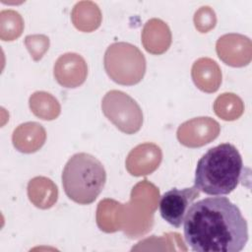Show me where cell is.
I'll list each match as a JSON object with an SVG mask.
<instances>
[{"label": "cell", "mask_w": 252, "mask_h": 252, "mask_svg": "<svg viewBox=\"0 0 252 252\" xmlns=\"http://www.w3.org/2000/svg\"><path fill=\"white\" fill-rule=\"evenodd\" d=\"M186 243L195 252H239L248 241V226L239 208L226 197L192 203L183 221Z\"/></svg>", "instance_id": "6da1fadb"}, {"label": "cell", "mask_w": 252, "mask_h": 252, "mask_svg": "<svg viewBox=\"0 0 252 252\" xmlns=\"http://www.w3.org/2000/svg\"><path fill=\"white\" fill-rule=\"evenodd\" d=\"M243 174V161L238 150L229 143L211 148L198 160L194 185L207 195L231 193Z\"/></svg>", "instance_id": "7a4b0ae2"}, {"label": "cell", "mask_w": 252, "mask_h": 252, "mask_svg": "<svg viewBox=\"0 0 252 252\" xmlns=\"http://www.w3.org/2000/svg\"><path fill=\"white\" fill-rule=\"evenodd\" d=\"M106 181L102 163L94 156L78 153L72 156L62 172V185L69 199L89 205L101 193Z\"/></svg>", "instance_id": "3957f363"}, {"label": "cell", "mask_w": 252, "mask_h": 252, "mask_svg": "<svg viewBox=\"0 0 252 252\" xmlns=\"http://www.w3.org/2000/svg\"><path fill=\"white\" fill-rule=\"evenodd\" d=\"M104 69L115 83L133 86L145 75L146 59L137 46L128 42H115L105 51Z\"/></svg>", "instance_id": "277c9868"}, {"label": "cell", "mask_w": 252, "mask_h": 252, "mask_svg": "<svg viewBox=\"0 0 252 252\" xmlns=\"http://www.w3.org/2000/svg\"><path fill=\"white\" fill-rule=\"evenodd\" d=\"M101 109L106 118L125 134H134L142 127L141 107L134 98L121 91L107 92L102 98Z\"/></svg>", "instance_id": "5b68a950"}, {"label": "cell", "mask_w": 252, "mask_h": 252, "mask_svg": "<svg viewBox=\"0 0 252 252\" xmlns=\"http://www.w3.org/2000/svg\"><path fill=\"white\" fill-rule=\"evenodd\" d=\"M200 195V190L193 185L190 188H172L159 199L158 209L161 218L170 225L179 228L193 201Z\"/></svg>", "instance_id": "8992f818"}, {"label": "cell", "mask_w": 252, "mask_h": 252, "mask_svg": "<svg viewBox=\"0 0 252 252\" xmlns=\"http://www.w3.org/2000/svg\"><path fill=\"white\" fill-rule=\"evenodd\" d=\"M220 134V124L211 117H196L182 123L177 130L178 141L189 148L202 147Z\"/></svg>", "instance_id": "52a82bcc"}, {"label": "cell", "mask_w": 252, "mask_h": 252, "mask_svg": "<svg viewBox=\"0 0 252 252\" xmlns=\"http://www.w3.org/2000/svg\"><path fill=\"white\" fill-rule=\"evenodd\" d=\"M53 74L62 87L77 88L82 85L88 74L87 63L77 53H65L54 64Z\"/></svg>", "instance_id": "ba28073f"}, {"label": "cell", "mask_w": 252, "mask_h": 252, "mask_svg": "<svg viewBox=\"0 0 252 252\" xmlns=\"http://www.w3.org/2000/svg\"><path fill=\"white\" fill-rule=\"evenodd\" d=\"M161 157L160 148L156 144H141L129 153L126 159V168L134 176L151 174L158 167Z\"/></svg>", "instance_id": "9c48e42d"}, {"label": "cell", "mask_w": 252, "mask_h": 252, "mask_svg": "<svg viewBox=\"0 0 252 252\" xmlns=\"http://www.w3.org/2000/svg\"><path fill=\"white\" fill-rule=\"evenodd\" d=\"M46 138L44 128L36 122H27L21 124L14 130L12 140L14 147L26 154L34 153L39 150Z\"/></svg>", "instance_id": "30bf717a"}, {"label": "cell", "mask_w": 252, "mask_h": 252, "mask_svg": "<svg viewBox=\"0 0 252 252\" xmlns=\"http://www.w3.org/2000/svg\"><path fill=\"white\" fill-rule=\"evenodd\" d=\"M143 44L146 50L153 54H161L166 51L171 42V34L168 27L160 20L153 19L144 27Z\"/></svg>", "instance_id": "8fae6325"}, {"label": "cell", "mask_w": 252, "mask_h": 252, "mask_svg": "<svg viewBox=\"0 0 252 252\" xmlns=\"http://www.w3.org/2000/svg\"><path fill=\"white\" fill-rule=\"evenodd\" d=\"M192 78L201 91L214 93L221 83V72L214 60L200 58L193 64Z\"/></svg>", "instance_id": "7c38bea8"}, {"label": "cell", "mask_w": 252, "mask_h": 252, "mask_svg": "<svg viewBox=\"0 0 252 252\" xmlns=\"http://www.w3.org/2000/svg\"><path fill=\"white\" fill-rule=\"evenodd\" d=\"M28 195L30 201L35 207L48 209L57 201L58 191L56 185L49 178L38 176L30 180Z\"/></svg>", "instance_id": "4fadbf2b"}, {"label": "cell", "mask_w": 252, "mask_h": 252, "mask_svg": "<svg viewBox=\"0 0 252 252\" xmlns=\"http://www.w3.org/2000/svg\"><path fill=\"white\" fill-rule=\"evenodd\" d=\"M30 107L35 116L43 120L55 119L60 113L58 100L45 92H36L31 95Z\"/></svg>", "instance_id": "5bb4252c"}, {"label": "cell", "mask_w": 252, "mask_h": 252, "mask_svg": "<svg viewBox=\"0 0 252 252\" xmlns=\"http://www.w3.org/2000/svg\"><path fill=\"white\" fill-rule=\"evenodd\" d=\"M215 113L223 120L237 119L243 113L242 100L231 93H225L218 96L214 103Z\"/></svg>", "instance_id": "9a60e30c"}, {"label": "cell", "mask_w": 252, "mask_h": 252, "mask_svg": "<svg viewBox=\"0 0 252 252\" xmlns=\"http://www.w3.org/2000/svg\"><path fill=\"white\" fill-rule=\"evenodd\" d=\"M25 44L29 49L33 60H39L49 46V38L42 34L28 35L25 39Z\"/></svg>", "instance_id": "2e32d148"}]
</instances>
